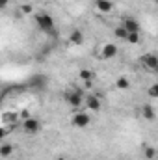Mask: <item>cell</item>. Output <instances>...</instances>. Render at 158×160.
I'll list each match as a JSON object with an SVG mask.
<instances>
[{"label": "cell", "mask_w": 158, "mask_h": 160, "mask_svg": "<svg viewBox=\"0 0 158 160\" xmlns=\"http://www.w3.org/2000/svg\"><path fill=\"white\" fill-rule=\"evenodd\" d=\"M116 86H117L119 89H126V88L130 86V82H128V78H126V77H119V78L116 80Z\"/></svg>", "instance_id": "e0dca14e"}, {"label": "cell", "mask_w": 158, "mask_h": 160, "mask_svg": "<svg viewBox=\"0 0 158 160\" xmlns=\"http://www.w3.org/2000/svg\"><path fill=\"white\" fill-rule=\"evenodd\" d=\"M28 86H30V88H36V89H41V88L47 86V77H43V75H36V77L30 78Z\"/></svg>", "instance_id": "30bf717a"}, {"label": "cell", "mask_w": 158, "mask_h": 160, "mask_svg": "<svg viewBox=\"0 0 158 160\" xmlns=\"http://www.w3.org/2000/svg\"><path fill=\"white\" fill-rule=\"evenodd\" d=\"M21 9H22V13H26V15H28V13H32V11H34V6H32V4H22V6H21Z\"/></svg>", "instance_id": "ffe728a7"}, {"label": "cell", "mask_w": 158, "mask_h": 160, "mask_svg": "<svg viewBox=\"0 0 158 160\" xmlns=\"http://www.w3.org/2000/svg\"><path fill=\"white\" fill-rule=\"evenodd\" d=\"M126 41H128L130 45H138V43H140V34H128Z\"/></svg>", "instance_id": "d6986e66"}, {"label": "cell", "mask_w": 158, "mask_h": 160, "mask_svg": "<svg viewBox=\"0 0 158 160\" xmlns=\"http://www.w3.org/2000/svg\"><path fill=\"white\" fill-rule=\"evenodd\" d=\"M117 45H114V43H106L104 47H102V58L104 60H110V58H114V56H117Z\"/></svg>", "instance_id": "ba28073f"}, {"label": "cell", "mask_w": 158, "mask_h": 160, "mask_svg": "<svg viewBox=\"0 0 158 160\" xmlns=\"http://www.w3.org/2000/svg\"><path fill=\"white\" fill-rule=\"evenodd\" d=\"M155 4H156V6H158V0H155Z\"/></svg>", "instance_id": "603a6c76"}, {"label": "cell", "mask_w": 158, "mask_h": 160, "mask_svg": "<svg viewBox=\"0 0 158 160\" xmlns=\"http://www.w3.org/2000/svg\"><path fill=\"white\" fill-rule=\"evenodd\" d=\"M155 73H158V69H156V71H155Z\"/></svg>", "instance_id": "cb8c5ba5"}, {"label": "cell", "mask_w": 158, "mask_h": 160, "mask_svg": "<svg viewBox=\"0 0 158 160\" xmlns=\"http://www.w3.org/2000/svg\"><path fill=\"white\" fill-rule=\"evenodd\" d=\"M141 116H143L147 121H153L155 118H156V114H155V108H153L151 104H143V106H141Z\"/></svg>", "instance_id": "7c38bea8"}, {"label": "cell", "mask_w": 158, "mask_h": 160, "mask_svg": "<svg viewBox=\"0 0 158 160\" xmlns=\"http://www.w3.org/2000/svg\"><path fill=\"white\" fill-rule=\"evenodd\" d=\"M143 157H145L147 160L155 158V157H156V149H155V147H151V145H149V147H145V149H143Z\"/></svg>", "instance_id": "ac0fdd59"}, {"label": "cell", "mask_w": 158, "mask_h": 160, "mask_svg": "<svg viewBox=\"0 0 158 160\" xmlns=\"http://www.w3.org/2000/svg\"><path fill=\"white\" fill-rule=\"evenodd\" d=\"M13 151H15V147H13L11 143H2V145H0V157H2V158H9V157L13 155Z\"/></svg>", "instance_id": "4fadbf2b"}, {"label": "cell", "mask_w": 158, "mask_h": 160, "mask_svg": "<svg viewBox=\"0 0 158 160\" xmlns=\"http://www.w3.org/2000/svg\"><path fill=\"white\" fill-rule=\"evenodd\" d=\"M71 125L75 128H86V127L91 125V118H89V114H86L82 110H77L73 114V118H71Z\"/></svg>", "instance_id": "3957f363"}, {"label": "cell", "mask_w": 158, "mask_h": 160, "mask_svg": "<svg viewBox=\"0 0 158 160\" xmlns=\"http://www.w3.org/2000/svg\"><path fill=\"white\" fill-rule=\"evenodd\" d=\"M36 24H37V28H39L41 32H45V34H54V19H52V15H48V13H45V11H41L36 15Z\"/></svg>", "instance_id": "6da1fadb"}, {"label": "cell", "mask_w": 158, "mask_h": 160, "mask_svg": "<svg viewBox=\"0 0 158 160\" xmlns=\"http://www.w3.org/2000/svg\"><path fill=\"white\" fill-rule=\"evenodd\" d=\"M147 95H149V97H153V99H158V82L151 84V86L147 88Z\"/></svg>", "instance_id": "2e32d148"}, {"label": "cell", "mask_w": 158, "mask_h": 160, "mask_svg": "<svg viewBox=\"0 0 158 160\" xmlns=\"http://www.w3.org/2000/svg\"><path fill=\"white\" fill-rule=\"evenodd\" d=\"M56 160H65V158H63V157H60V158H56Z\"/></svg>", "instance_id": "7402d4cb"}, {"label": "cell", "mask_w": 158, "mask_h": 160, "mask_svg": "<svg viewBox=\"0 0 158 160\" xmlns=\"http://www.w3.org/2000/svg\"><path fill=\"white\" fill-rule=\"evenodd\" d=\"M84 104L87 110H93V112H99L101 106H102V101H101V95L99 93H86L84 97Z\"/></svg>", "instance_id": "277c9868"}, {"label": "cell", "mask_w": 158, "mask_h": 160, "mask_svg": "<svg viewBox=\"0 0 158 160\" xmlns=\"http://www.w3.org/2000/svg\"><path fill=\"white\" fill-rule=\"evenodd\" d=\"M78 77H80L82 80H84V84H86V86L89 88V86L93 84V80H95V73H93L91 69H82V71L78 73Z\"/></svg>", "instance_id": "8fae6325"}, {"label": "cell", "mask_w": 158, "mask_h": 160, "mask_svg": "<svg viewBox=\"0 0 158 160\" xmlns=\"http://www.w3.org/2000/svg\"><path fill=\"white\" fill-rule=\"evenodd\" d=\"M140 62H141V65H143L145 69H149V71H156L158 69V56L156 54H143V56L140 58Z\"/></svg>", "instance_id": "8992f818"}, {"label": "cell", "mask_w": 158, "mask_h": 160, "mask_svg": "<svg viewBox=\"0 0 158 160\" xmlns=\"http://www.w3.org/2000/svg\"><path fill=\"white\" fill-rule=\"evenodd\" d=\"M7 2H9V0H0V8H2V9L7 8Z\"/></svg>", "instance_id": "44dd1931"}, {"label": "cell", "mask_w": 158, "mask_h": 160, "mask_svg": "<svg viewBox=\"0 0 158 160\" xmlns=\"http://www.w3.org/2000/svg\"><path fill=\"white\" fill-rule=\"evenodd\" d=\"M114 34H116V38H119V39H123V41H126V38H128V30H126L123 24L114 30Z\"/></svg>", "instance_id": "9a60e30c"}, {"label": "cell", "mask_w": 158, "mask_h": 160, "mask_svg": "<svg viewBox=\"0 0 158 160\" xmlns=\"http://www.w3.org/2000/svg\"><path fill=\"white\" fill-rule=\"evenodd\" d=\"M22 130L26 134H37L41 130V121L36 119V118H26L22 121Z\"/></svg>", "instance_id": "5b68a950"}, {"label": "cell", "mask_w": 158, "mask_h": 160, "mask_svg": "<svg viewBox=\"0 0 158 160\" xmlns=\"http://www.w3.org/2000/svg\"><path fill=\"white\" fill-rule=\"evenodd\" d=\"M69 41H71L73 45H82V43H84V34H82L80 30H73V32L69 34Z\"/></svg>", "instance_id": "5bb4252c"}, {"label": "cell", "mask_w": 158, "mask_h": 160, "mask_svg": "<svg viewBox=\"0 0 158 160\" xmlns=\"http://www.w3.org/2000/svg\"><path fill=\"white\" fill-rule=\"evenodd\" d=\"M123 26L128 30V34H140V22L134 17H125L123 19Z\"/></svg>", "instance_id": "52a82bcc"}, {"label": "cell", "mask_w": 158, "mask_h": 160, "mask_svg": "<svg viewBox=\"0 0 158 160\" xmlns=\"http://www.w3.org/2000/svg\"><path fill=\"white\" fill-rule=\"evenodd\" d=\"M63 97H65V101H67V104H69L71 108L78 110L80 106L84 104V97H86V95H80V93H77L73 88H69V89L65 91V95H63Z\"/></svg>", "instance_id": "7a4b0ae2"}, {"label": "cell", "mask_w": 158, "mask_h": 160, "mask_svg": "<svg viewBox=\"0 0 158 160\" xmlns=\"http://www.w3.org/2000/svg\"><path fill=\"white\" fill-rule=\"evenodd\" d=\"M95 8L101 13H110L114 9V2L112 0H95Z\"/></svg>", "instance_id": "9c48e42d"}]
</instances>
